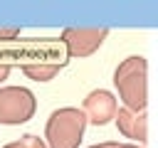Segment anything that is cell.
Here are the masks:
<instances>
[{"instance_id":"3","label":"cell","mask_w":158,"mask_h":148,"mask_svg":"<svg viewBox=\"0 0 158 148\" xmlns=\"http://www.w3.org/2000/svg\"><path fill=\"white\" fill-rule=\"evenodd\" d=\"M86 131V116L79 106H62L49 113L44 123V146L47 148H79Z\"/></svg>"},{"instance_id":"12","label":"cell","mask_w":158,"mask_h":148,"mask_svg":"<svg viewBox=\"0 0 158 148\" xmlns=\"http://www.w3.org/2000/svg\"><path fill=\"white\" fill-rule=\"evenodd\" d=\"M89 148H114V141H104V143H96V146H89Z\"/></svg>"},{"instance_id":"8","label":"cell","mask_w":158,"mask_h":148,"mask_svg":"<svg viewBox=\"0 0 158 148\" xmlns=\"http://www.w3.org/2000/svg\"><path fill=\"white\" fill-rule=\"evenodd\" d=\"M64 69V64H37V67H27V69H22V74L27 76V79H32V81H49V79H54L59 72Z\"/></svg>"},{"instance_id":"11","label":"cell","mask_w":158,"mask_h":148,"mask_svg":"<svg viewBox=\"0 0 158 148\" xmlns=\"http://www.w3.org/2000/svg\"><path fill=\"white\" fill-rule=\"evenodd\" d=\"M114 148H146V146H136V143H114Z\"/></svg>"},{"instance_id":"7","label":"cell","mask_w":158,"mask_h":148,"mask_svg":"<svg viewBox=\"0 0 158 148\" xmlns=\"http://www.w3.org/2000/svg\"><path fill=\"white\" fill-rule=\"evenodd\" d=\"M114 121H116V128L121 136L136 141L138 146H143L148 141V116L146 111H128L123 106L116 109L114 113Z\"/></svg>"},{"instance_id":"5","label":"cell","mask_w":158,"mask_h":148,"mask_svg":"<svg viewBox=\"0 0 158 148\" xmlns=\"http://www.w3.org/2000/svg\"><path fill=\"white\" fill-rule=\"evenodd\" d=\"M106 37H109L106 25H72V27H64L59 35L67 49V57H91L104 44Z\"/></svg>"},{"instance_id":"1","label":"cell","mask_w":158,"mask_h":148,"mask_svg":"<svg viewBox=\"0 0 158 148\" xmlns=\"http://www.w3.org/2000/svg\"><path fill=\"white\" fill-rule=\"evenodd\" d=\"M67 49L62 39H10L0 42V67H37V64H64L67 67Z\"/></svg>"},{"instance_id":"9","label":"cell","mask_w":158,"mask_h":148,"mask_svg":"<svg viewBox=\"0 0 158 148\" xmlns=\"http://www.w3.org/2000/svg\"><path fill=\"white\" fill-rule=\"evenodd\" d=\"M2 148H47V146H44V141H42L40 136L25 133V136H20L17 141H12V143H5Z\"/></svg>"},{"instance_id":"2","label":"cell","mask_w":158,"mask_h":148,"mask_svg":"<svg viewBox=\"0 0 158 148\" xmlns=\"http://www.w3.org/2000/svg\"><path fill=\"white\" fill-rule=\"evenodd\" d=\"M114 86L123 109L128 111H146L148 106V62L146 57L131 54L126 57L114 72Z\"/></svg>"},{"instance_id":"4","label":"cell","mask_w":158,"mask_h":148,"mask_svg":"<svg viewBox=\"0 0 158 148\" xmlns=\"http://www.w3.org/2000/svg\"><path fill=\"white\" fill-rule=\"evenodd\" d=\"M37 111V99L27 86H0V123H27Z\"/></svg>"},{"instance_id":"10","label":"cell","mask_w":158,"mask_h":148,"mask_svg":"<svg viewBox=\"0 0 158 148\" xmlns=\"http://www.w3.org/2000/svg\"><path fill=\"white\" fill-rule=\"evenodd\" d=\"M20 37V27L12 25V27H0V42H10V39H17Z\"/></svg>"},{"instance_id":"6","label":"cell","mask_w":158,"mask_h":148,"mask_svg":"<svg viewBox=\"0 0 158 148\" xmlns=\"http://www.w3.org/2000/svg\"><path fill=\"white\" fill-rule=\"evenodd\" d=\"M116 109H118V101L106 89H94L81 101V113L86 116V123H94V126H106L109 121H114Z\"/></svg>"}]
</instances>
